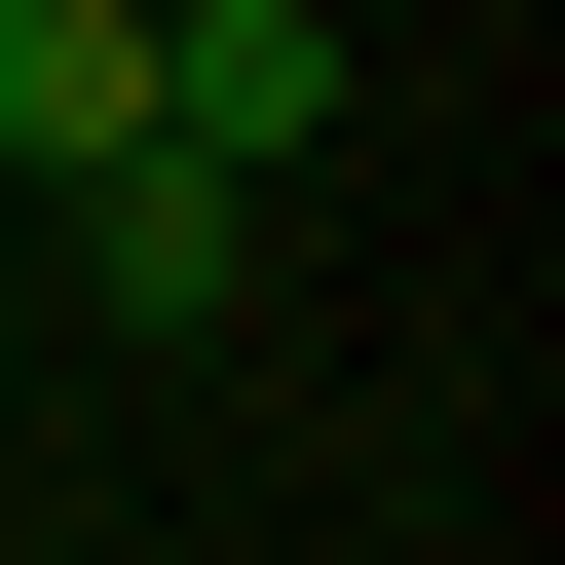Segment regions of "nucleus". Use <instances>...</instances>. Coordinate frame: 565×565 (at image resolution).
<instances>
[{"instance_id": "nucleus-1", "label": "nucleus", "mask_w": 565, "mask_h": 565, "mask_svg": "<svg viewBox=\"0 0 565 565\" xmlns=\"http://www.w3.org/2000/svg\"><path fill=\"white\" fill-rule=\"evenodd\" d=\"M76 302H114V340H226V302H264V189H226V151H76Z\"/></svg>"}, {"instance_id": "nucleus-2", "label": "nucleus", "mask_w": 565, "mask_h": 565, "mask_svg": "<svg viewBox=\"0 0 565 565\" xmlns=\"http://www.w3.org/2000/svg\"><path fill=\"white\" fill-rule=\"evenodd\" d=\"M151 151H340V0H151Z\"/></svg>"}, {"instance_id": "nucleus-3", "label": "nucleus", "mask_w": 565, "mask_h": 565, "mask_svg": "<svg viewBox=\"0 0 565 565\" xmlns=\"http://www.w3.org/2000/svg\"><path fill=\"white\" fill-rule=\"evenodd\" d=\"M0 151H39V189L151 151V0H0Z\"/></svg>"}]
</instances>
